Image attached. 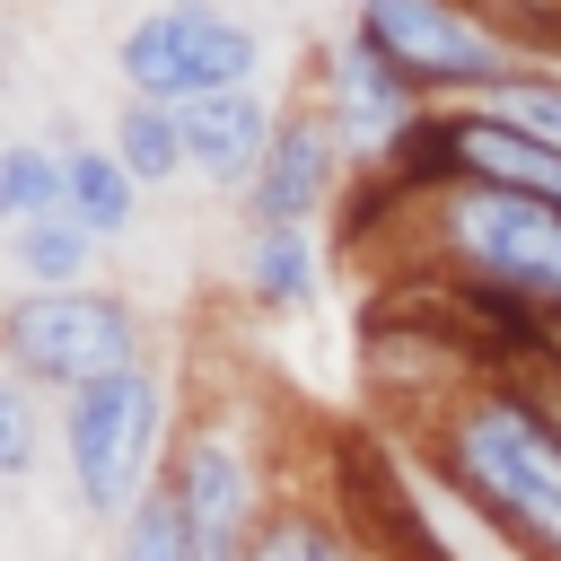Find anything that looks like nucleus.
I'll return each instance as SVG.
<instances>
[{"instance_id":"1","label":"nucleus","mask_w":561,"mask_h":561,"mask_svg":"<svg viewBox=\"0 0 561 561\" xmlns=\"http://www.w3.org/2000/svg\"><path fill=\"white\" fill-rule=\"evenodd\" d=\"M403 447L421 456V473L438 491H456L517 561H561V438L552 421L526 403V386L482 377L465 386L447 412H430L421 430H403Z\"/></svg>"},{"instance_id":"2","label":"nucleus","mask_w":561,"mask_h":561,"mask_svg":"<svg viewBox=\"0 0 561 561\" xmlns=\"http://www.w3.org/2000/svg\"><path fill=\"white\" fill-rule=\"evenodd\" d=\"M359 245H377V228H368ZM359 245H342V263H351ZM368 272H377V280L456 272V280H482V289H508V298L561 316V210L456 175V184H438V193H421L412 210L386 219V254H377Z\"/></svg>"},{"instance_id":"3","label":"nucleus","mask_w":561,"mask_h":561,"mask_svg":"<svg viewBox=\"0 0 561 561\" xmlns=\"http://www.w3.org/2000/svg\"><path fill=\"white\" fill-rule=\"evenodd\" d=\"M316 491L333 500V517L351 526V543L368 561H456L438 500H430V473L386 421L316 430Z\"/></svg>"},{"instance_id":"4","label":"nucleus","mask_w":561,"mask_h":561,"mask_svg":"<svg viewBox=\"0 0 561 561\" xmlns=\"http://www.w3.org/2000/svg\"><path fill=\"white\" fill-rule=\"evenodd\" d=\"M167 412H175V394H167L158 368H123L105 386L61 394V465H70V491H79L88 517H114L123 526L158 491L167 430H175Z\"/></svg>"},{"instance_id":"5","label":"nucleus","mask_w":561,"mask_h":561,"mask_svg":"<svg viewBox=\"0 0 561 561\" xmlns=\"http://www.w3.org/2000/svg\"><path fill=\"white\" fill-rule=\"evenodd\" d=\"M0 368L26 386H53V394L149 368L140 307L114 289H88V280L79 289H18V298H0Z\"/></svg>"},{"instance_id":"6","label":"nucleus","mask_w":561,"mask_h":561,"mask_svg":"<svg viewBox=\"0 0 561 561\" xmlns=\"http://www.w3.org/2000/svg\"><path fill=\"white\" fill-rule=\"evenodd\" d=\"M114 70H123V96L193 105V96H219V88H254L263 44L219 0H158L149 18H131L114 35Z\"/></svg>"},{"instance_id":"7","label":"nucleus","mask_w":561,"mask_h":561,"mask_svg":"<svg viewBox=\"0 0 561 561\" xmlns=\"http://www.w3.org/2000/svg\"><path fill=\"white\" fill-rule=\"evenodd\" d=\"M167 491L184 508V535H193V561H245L263 508H272V465L254 456V430L245 412L210 403L175 430V456H167Z\"/></svg>"},{"instance_id":"8","label":"nucleus","mask_w":561,"mask_h":561,"mask_svg":"<svg viewBox=\"0 0 561 561\" xmlns=\"http://www.w3.org/2000/svg\"><path fill=\"white\" fill-rule=\"evenodd\" d=\"M351 26H359L430 105H482V96L517 70L456 0H351Z\"/></svg>"},{"instance_id":"9","label":"nucleus","mask_w":561,"mask_h":561,"mask_svg":"<svg viewBox=\"0 0 561 561\" xmlns=\"http://www.w3.org/2000/svg\"><path fill=\"white\" fill-rule=\"evenodd\" d=\"M342 167H351V149H342V123L324 114V96L280 105L272 158L245 184V228H316L342 193Z\"/></svg>"},{"instance_id":"10","label":"nucleus","mask_w":561,"mask_h":561,"mask_svg":"<svg viewBox=\"0 0 561 561\" xmlns=\"http://www.w3.org/2000/svg\"><path fill=\"white\" fill-rule=\"evenodd\" d=\"M175 123H184V167L202 184H219V193H245L263 175V158H272V131H280V114L254 88L193 96V105H175Z\"/></svg>"},{"instance_id":"11","label":"nucleus","mask_w":561,"mask_h":561,"mask_svg":"<svg viewBox=\"0 0 561 561\" xmlns=\"http://www.w3.org/2000/svg\"><path fill=\"white\" fill-rule=\"evenodd\" d=\"M324 254H316V228H245V254H237V289L245 307L263 316H307L316 307V280Z\"/></svg>"},{"instance_id":"12","label":"nucleus","mask_w":561,"mask_h":561,"mask_svg":"<svg viewBox=\"0 0 561 561\" xmlns=\"http://www.w3.org/2000/svg\"><path fill=\"white\" fill-rule=\"evenodd\" d=\"M61 210H70L96 245H114V237H131V219H140V184L123 175V158H114L105 140H70V149H61Z\"/></svg>"},{"instance_id":"13","label":"nucleus","mask_w":561,"mask_h":561,"mask_svg":"<svg viewBox=\"0 0 561 561\" xmlns=\"http://www.w3.org/2000/svg\"><path fill=\"white\" fill-rule=\"evenodd\" d=\"M245 561H368V552L351 543V526L333 517L324 491H289L280 482L263 526H254V543H245Z\"/></svg>"},{"instance_id":"14","label":"nucleus","mask_w":561,"mask_h":561,"mask_svg":"<svg viewBox=\"0 0 561 561\" xmlns=\"http://www.w3.org/2000/svg\"><path fill=\"white\" fill-rule=\"evenodd\" d=\"M105 149L123 158V175H131V184H175V175H184V123H175V105L123 96V105H114V140H105Z\"/></svg>"},{"instance_id":"15","label":"nucleus","mask_w":561,"mask_h":561,"mask_svg":"<svg viewBox=\"0 0 561 561\" xmlns=\"http://www.w3.org/2000/svg\"><path fill=\"white\" fill-rule=\"evenodd\" d=\"M517 70H561V0H456Z\"/></svg>"},{"instance_id":"16","label":"nucleus","mask_w":561,"mask_h":561,"mask_svg":"<svg viewBox=\"0 0 561 561\" xmlns=\"http://www.w3.org/2000/svg\"><path fill=\"white\" fill-rule=\"evenodd\" d=\"M9 254H18V272H26L35 289H79V280H88V263H96V237H88L70 210H53V219L9 228Z\"/></svg>"},{"instance_id":"17","label":"nucleus","mask_w":561,"mask_h":561,"mask_svg":"<svg viewBox=\"0 0 561 561\" xmlns=\"http://www.w3.org/2000/svg\"><path fill=\"white\" fill-rule=\"evenodd\" d=\"M61 210V149L44 140H0V228L53 219Z\"/></svg>"},{"instance_id":"18","label":"nucleus","mask_w":561,"mask_h":561,"mask_svg":"<svg viewBox=\"0 0 561 561\" xmlns=\"http://www.w3.org/2000/svg\"><path fill=\"white\" fill-rule=\"evenodd\" d=\"M114 561H193V535H184V508H175L167 473H158V491L114 526Z\"/></svg>"},{"instance_id":"19","label":"nucleus","mask_w":561,"mask_h":561,"mask_svg":"<svg viewBox=\"0 0 561 561\" xmlns=\"http://www.w3.org/2000/svg\"><path fill=\"white\" fill-rule=\"evenodd\" d=\"M482 105H491L500 123H517L526 140H552V149H561V70H508Z\"/></svg>"},{"instance_id":"20","label":"nucleus","mask_w":561,"mask_h":561,"mask_svg":"<svg viewBox=\"0 0 561 561\" xmlns=\"http://www.w3.org/2000/svg\"><path fill=\"white\" fill-rule=\"evenodd\" d=\"M35 447H44V430H35L26 377L0 368V482H26V473H35Z\"/></svg>"},{"instance_id":"21","label":"nucleus","mask_w":561,"mask_h":561,"mask_svg":"<svg viewBox=\"0 0 561 561\" xmlns=\"http://www.w3.org/2000/svg\"><path fill=\"white\" fill-rule=\"evenodd\" d=\"M0 53H9V9H0Z\"/></svg>"},{"instance_id":"22","label":"nucleus","mask_w":561,"mask_h":561,"mask_svg":"<svg viewBox=\"0 0 561 561\" xmlns=\"http://www.w3.org/2000/svg\"><path fill=\"white\" fill-rule=\"evenodd\" d=\"M552 359H561V316H552Z\"/></svg>"}]
</instances>
